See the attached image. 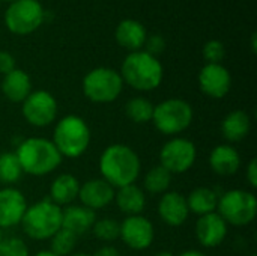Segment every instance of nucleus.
I'll return each instance as SVG.
<instances>
[{"label": "nucleus", "instance_id": "1", "mask_svg": "<svg viewBox=\"0 0 257 256\" xmlns=\"http://www.w3.org/2000/svg\"><path fill=\"white\" fill-rule=\"evenodd\" d=\"M101 178L113 189H120L134 184L140 175L142 163L137 152L123 143L107 146L99 157Z\"/></svg>", "mask_w": 257, "mask_h": 256}, {"label": "nucleus", "instance_id": "2", "mask_svg": "<svg viewBox=\"0 0 257 256\" xmlns=\"http://www.w3.org/2000/svg\"><path fill=\"white\" fill-rule=\"evenodd\" d=\"M15 155L21 164L23 174L32 177H45L56 170L62 163V155L54 143L44 137H29L18 143Z\"/></svg>", "mask_w": 257, "mask_h": 256}, {"label": "nucleus", "instance_id": "3", "mask_svg": "<svg viewBox=\"0 0 257 256\" xmlns=\"http://www.w3.org/2000/svg\"><path fill=\"white\" fill-rule=\"evenodd\" d=\"M62 207L50 199H42L27 207L20 225L29 238L44 241L50 240L62 228Z\"/></svg>", "mask_w": 257, "mask_h": 256}, {"label": "nucleus", "instance_id": "4", "mask_svg": "<svg viewBox=\"0 0 257 256\" xmlns=\"http://www.w3.org/2000/svg\"><path fill=\"white\" fill-rule=\"evenodd\" d=\"M120 77L137 91H154L161 84L163 65L146 51H133L122 63Z\"/></svg>", "mask_w": 257, "mask_h": 256}, {"label": "nucleus", "instance_id": "5", "mask_svg": "<svg viewBox=\"0 0 257 256\" xmlns=\"http://www.w3.org/2000/svg\"><path fill=\"white\" fill-rule=\"evenodd\" d=\"M51 142L62 157L78 158L90 145V128L83 118L68 115L56 124Z\"/></svg>", "mask_w": 257, "mask_h": 256}, {"label": "nucleus", "instance_id": "6", "mask_svg": "<svg viewBox=\"0 0 257 256\" xmlns=\"http://www.w3.org/2000/svg\"><path fill=\"white\" fill-rule=\"evenodd\" d=\"M217 213L227 225L247 226L257 214V198L253 192L233 189L218 198Z\"/></svg>", "mask_w": 257, "mask_h": 256}, {"label": "nucleus", "instance_id": "7", "mask_svg": "<svg viewBox=\"0 0 257 256\" xmlns=\"http://www.w3.org/2000/svg\"><path fill=\"white\" fill-rule=\"evenodd\" d=\"M152 122L161 134H181L193 122V107L182 98L164 100L154 107Z\"/></svg>", "mask_w": 257, "mask_h": 256}, {"label": "nucleus", "instance_id": "8", "mask_svg": "<svg viewBox=\"0 0 257 256\" xmlns=\"http://www.w3.org/2000/svg\"><path fill=\"white\" fill-rule=\"evenodd\" d=\"M123 80L119 72L110 68H95L83 78L84 97L98 104H107L114 101L122 92Z\"/></svg>", "mask_w": 257, "mask_h": 256}, {"label": "nucleus", "instance_id": "9", "mask_svg": "<svg viewBox=\"0 0 257 256\" xmlns=\"http://www.w3.org/2000/svg\"><path fill=\"white\" fill-rule=\"evenodd\" d=\"M197 158L196 145L185 137H173L160 151V164L172 175L185 174Z\"/></svg>", "mask_w": 257, "mask_h": 256}, {"label": "nucleus", "instance_id": "10", "mask_svg": "<svg viewBox=\"0 0 257 256\" xmlns=\"http://www.w3.org/2000/svg\"><path fill=\"white\" fill-rule=\"evenodd\" d=\"M44 20V9L38 0H17L6 11L5 21L11 32L27 35L36 30Z\"/></svg>", "mask_w": 257, "mask_h": 256}, {"label": "nucleus", "instance_id": "11", "mask_svg": "<svg viewBox=\"0 0 257 256\" xmlns=\"http://www.w3.org/2000/svg\"><path fill=\"white\" fill-rule=\"evenodd\" d=\"M24 119L36 128L48 127L57 116V101L47 91H35L21 103Z\"/></svg>", "mask_w": 257, "mask_h": 256}, {"label": "nucleus", "instance_id": "12", "mask_svg": "<svg viewBox=\"0 0 257 256\" xmlns=\"http://www.w3.org/2000/svg\"><path fill=\"white\" fill-rule=\"evenodd\" d=\"M155 237L154 225L149 219L139 216H128L120 223L119 238L133 250H145L148 249Z\"/></svg>", "mask_w": 257, "mask_h": 256}, {"label": "nucleus", "instance_id": "13", "mask_svg": "<svg viewBox=\"0 0 257 256\" xmlns=\"http://www.w3.org/2000/svg\"><path fill=\"white\" fill-rule=\"evenodd\" d=\"M199 86L211 98H224L232 86L230 72L221 63H206L200 69Z\"/></svg>", "mask_w": 257, "mask_h": 256}, {"label": "nucleus", "instance_id": "14", "mask_svg": "<svg viewBox=\"0 0 257 256\" xmlns=\"http://www.w3.org/2000/svg\"><path fill=\"white\" fill-rule=\"evenodd\" d=\"M27 207V201L18 189H0V229L20 225Z\"/></svg>", "mask_w": 257, "mask_h": 256}, {"label": "nucleus", "instance_id": "15", "mask_svg": "<svg viewBox=\"0 0 257 256\" xmlns=\"http://www.w3.org/2000/svg\"><path fill=\"white\" fill-rule=\"evenodd\" d=\"M116 190L102 178H93L86 181L84 184H80L78 199L83 207L98 211L105 207H108L114 201Z\"/></svg>", "mask_w": 257, "mask_h": 256}, {"label": "nucleus", "instance_id": "16", "mask_svg": "<svg viewBox=\"0 0 257 256\" xmlns=\"http://www.w3.org/2000/svg\"><path fill=\"white\" fill-rule=\"evenodd\" d=\"M227 235V223L223 217L214 211L205 216H200L196 222V238L197 241L208 249L218 247Z\"/></svg>", "mask_w": 257, "mask_h": 256}, {"label": "nucleus", "instance_id": "17", "mask_svg": "<svg viewBox=\"0 0 257 256\" xmlns=\"http://www.w3.org/2000/svg\"><path fill=\"white\" fill-rule=\"evenodd\" d=\"M158 216L166 225H169L172 228L182 226L190 216V210H188L185 196L181 195L179 192L163 193V196L158 202Z\"/></svg>", "mask_w": 257, "mask_h": 256}, {"label": "nucleus", "instance_id": "18", "mask_svg": "<svg viewBox=\"0 0 257 256\" xmlns=\"http://www.w3.org/2000/svg\"><path fill=\"white\" fill-rule=\"evenodd\" d=\"M211 169L221 177L235 175L241 167V155L238 149L229 143L215 146L209 154Z\"/></svg>", "mask_w": 257, "mask_h": 256}, {"label": "nucleus", "instance_id": "19", "mask_svg": "<svg viewBox=\"0 0 257 256\" xmlns=\"http://www.w3.org/2000/svg\"><path fill=\"white\" fill-rule=\"evenodd\" d=\"M96 220L95 211L83 205H69L63 210L62 214V228L80 237L92 231V226Z\"/></svg>", "mask_w": 257, "mask_h": 256}, {"label": "nucleus", "instance_id": "20", "mask_svg": "<svg viewBox=\"0 0 257 256\" xmlns=\"http://www.w3.org/2000/svg\"><path fill=\"white\" fill-rule=\"evenodd\" d=\"M80 192V181L72 174H60L50 186V201L59 207L71 205Z\"/></svg>", "mask_w": 257, "mask_h": 256}, {"label": "nucleus", "instance_id": "21", "mask_svg": "<svg viewBox=\"0 0 257 256\" xmlns=\"http://www.w3.org/2000/svg\"><path fill=\"white\" fill-rule=\"evenodd\" d=\"M2 92L12 103H23L32 92V83L27 72L15 68L2 80Z\"/></svg>", "mask_w": 257, "mask_h": 256}, {"label": "nucleus", "instance_id": "22", "mask_svg": "<svg viewBox=\"0 0 257 256\" xmlns=\"http://www.w3.org/2000/svg\"><path fill=\"white\" fill-rule=\"evenodd\" d=\"M114 201L120 213L126 214V217L139 216L145 210L146 195L136 184H130V186L117 189V192L114 193Z\"/></svg>", "mask_w": 257, "mask_h": 256}, {"label": "nucleus", "instance_id": "23", "mask_svg": "<svg viewBox=\"0 0 257 256\" xmlns=\"http://www.w3.org/2000/svg\"><path fill=\"white\" fill-rule=\"evenodd\" d=\"M251 130V119L244 110H232L221 122V133L226 140L235 143L244 140Z\"/></svg>", "mask_w": 257, "mask_h": 256}, {"label": "nucleus", "instance_id": "24", "mask_svg": "<svg viewBox=\"0 0 257 256\" xmlns=\"http://www.w3.org/2000/svg\"><path fill=\"white\" fill-rule=\"evenodd\" d=\"M116 39L122 47L137 51L140 47L145 45L146 29L143 27L142 23L136 20H123L119 23L116 29Z\"/></svg>", "mask_w": 257, "mask_h": 256}, {"label": "nucleus", "instance_id": "25", "mask_svg": "<svg viewBox=\"0 0 257 256\" xmlns=\"http://www.w3.org/2000/svg\"><path fill=\"white\" fill-rule=\"evenodd\" d=\"M185 199L190 213L197 214L199 217L217 211L218 195L215 193V190L209 187H197L193 192H190V195Z\"/></svg>", "mask_w": 257, "mask_h": 256}, {"label": "nucleus", "instance_id": "26", "mask_svg": "<svg viewBox=\"0 0 257 256\" xmlns=\"http://www.w3.org/2000/svg\"><path fill=\"white\" fill-rule=\"evenodd\" d=\"M172 183V174L167 172L161 164L154 166L145 175L143 187L151 195H163L169 190Z\"/></svg>", "mask_w": 257, "mask_h": 256}, {"label": "nucleus", "instance_id": "27", "mask_svg": "<svg viewBox=\"0 0 257 256\" xmlns=\"http://www.w3.org/2000/svg\"><path fill=\"white\" fill-rule=\"evenodd\" d=\"M23 175L21 164L15 152H2L0 154V183L5 187L15 184Z\"/></svg>", "mask_w": 257, "mask_h": 256}, {"label": "nucleus", "instance_id": "28", "mask_svg": "<svg viewBox=\"0 0 257 256\" xmlns=\"http://www.w3.org/2000/svg\"><path fill=\"white\" fill-rule=\"evenodd\" d=\"M154 104L145 98V97H134L131 98L126 106H125V113L126 116L136 122V124H146L152 121V113H154Z\"/></svg>", "mask_w": 257, "mask_h": 256}, {"label": "nucleus", "instance_id": "29", "mask_svg": "<svg viewBox=\"0 0 257 256\" xmlns=\"http://www.w3.org/2000/svg\"><path fill=\"white\" fill-rule=\"evenodd\" d=\"M78 237L72 232L60 228L51 238H50V252L56 256H69L74 253V249L77 246Z\"/></svg>", "mask_w": 257, "mask_h": 256}, {"label": "nucleus", "instance_id": "30", "mask_svg": "<svg viewBox=\"0 0 257 256\" xmlns=\"http://www.w3.org/2000/svg\"><path fill=\"white\" fill-rule=\"evenodd\" d=\"M92 232L95 235V238L110 243L119 238L120 234V223L116 222L114 219L105 217L101 220H95L93 226H92Z\"/></svg>", "mask_w": 257, "mask_h": 256}, {"label": "nucleus", "instance_id": "31", "mask_svg": "<svg viewBox=\"0 0 257 256\" xmlns=\"http://www.w3.org/2000/svg\"><path fill=\"white\" fill-rule=\"evenodd\" d=\"M0 256H29V247L24 240L8 237L0 243Z\"/></svg>", "mask_w": 257, "mask_h": 256}, {"label": "nucleus", "instance_id": "32", "mask_svg": "<svg viewBox=\"0 0 257 256\" xmlns=\"http://www.w3.org/2000/svg\"><path fill=\"white\" fill-rule=\"evenodd\" d=\"M224 54H226L224 45L217 39L208 41L203 47V57L206 59L208 63H220L224 59Z\"/></svg>", "mask_w": 257, "mask_h": 256}, {"label": "nucleus", "instance_id": "33", "mask_svg": "<svg viewBox=\"0 0 257 256\" xmlns=\"http://www.w3.org/2000/svg\"><path fill=\"white\" fill-rule=\"evenodd\" d=\"M145 45H146V53L151 54V56H154V57H157V54H160V53L164 51V48H166V41H164V38L160 36V35H152V36L146 38Z\"/></svg>", "mask_w": 257, "mask_h": 256}, {"label": "nucleus", "instance_id": "34", "mask_svg": "<svg viewBox=\"0 0 257 256\" xmlns=\"http://www.w3.org/2000/svg\"><path fill=\"white\" fill-rule=\"evenodd\" d=\"M15 69V59L9 51H0V72L3 75Z\"/></svg>", "mask_w": 257, "mask_h": 256}, {"label": "nucleus", "instance_id": "35", "mask_svg": "<svg viewBox=\"0 0 257 256\" xmlns=\"http://www.w3.org/2000/svg\"><path fill=\"white\" fill-rule=\"evenodd\" d=\"M247 181L251 189H257V160L251 158L247 166Z\"/></svg>", "mask_w": 257, "mask_h": 256}, {"label": "nucleus", "instance_id": "36", "mask_svg": "<svg viewBox=\"0 0 257 256\" xmlns=\"http://www.w3.org/2000/svg\"><path fill=\"white\" fill-rule=\"evenodd\" d=\"M92 256H120V253H119V250H117L116 247H113V246H104V247L98 249L96 253Z\"/></svg>", "mask_w": 257, "mask_h": 256}, {"label": "nucleus", "instance_id": "37", "mask_svg": "<svg viewBox=\"0 0 257 256\" xmlns=\"http://www.w3.org/2000/svg\"><path fill=\"white\" fill-rule=\"evenodd\" d=\"M178 256H208V255H205V253H203V252H200V250H185V252L179 253Z\"/></svg>", "mask_w": 257, "mask_h": 256}, {"label": "nucleus", "instance_id": "38", "mask_svg": "<svg viewBox=\"0 0 257 256\" xmlns=\"http://www.w3.org/2000/svg\"><path fill=\"white\" fill-rule=\"evenodd\" d=\"M33 256H56L53 252H50V250H41V252H38L36 255Z\"/></svg>", "mask_w": 257, "mask_h": 256}, {"label": "nucleus", "instance_id": "39", "mask_svg": "<svg viewBox=\"0 0 257 256\" xmlns=\"http://www.w3.org/2000/svg\"><path fill=\"white\" fill-rule=\"evenodd\" d=\"M155 256H175L172 252H167V250H163V252H158Z\"/></svg>", "mask_w": 257, "mask_h": 256}, {"label": "nucleus", "instance_id": "40", "mask_svg": "<svg viewBox=\"0 0 257 256\" xmlns=\"http://www.w3.org/2000/svg\"><path fill=\"white\" fill-rule=\"evenodd\" d=\"M69 256H92V255H87V253H72V255Z\"/></svg>", "mask_w": 257, "mask_h": 256}, {"label": "nucleus", "instance_id": "41", "mask_svg": "<svg viewBox=\"0 0 257 256\" xmlns=\"http://www.w3.org/2000/svg\"><path fill=\"white\" fill-rule=\"evenodd\" d=\"M2 240H3V234H2V229H0V243H2Z\"/></svg>", "mask_w": 257, "mask_h": 256}, {"label": "nucleus", "instance_id": "42", "mask_svg": "<svg viewBox=\"0 0 257 256\" xmlns=\"http://www.w3.org/2000/svg\"><path fill=\"white\" fill-rule=\"evenodd\" d=\"M3 2H11V3H14V2H17V0H3Z\"/></svg>", "mask_w": 257, "mask_h": 256}]
</instances>
